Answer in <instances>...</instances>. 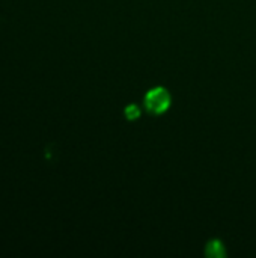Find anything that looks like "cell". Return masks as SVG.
I'll list each match as a JSON object with an SVG mask.
<instances>
[{
  "instance_id": "1",
  "label": "cell",
  "mask_w": 256,
  "mask_h": 258,
  "mask_svg": "<svg viewBox=\"0 0 256 258\" xmlns=\"http://www.w3.org/2000/svg\"><path fill=\"white\" fill-rule=\"evenodd\" d=\"M170 94L167 92V89L158 86V88H152L146 95H145V104L146 109L151 113L160 115L163 112H166L170 107Z\"/></svg>"
},
{
  "instance_id": "2",
  "label": "cell",
  "mask_w": 256,
  "mask_h": 258,
  "mask_svg": "<svg viewBox=\"0 0 256 258\" xmlns=\"http://www.w3.org/2000/svg\"><path fill=\"white\" fill-rule=\"evenodd\" d=\"M205 254L208 257L213 258H222L225 257V246L220 240H211L208 245H207V249H205Z\"/></svg>"
},
{
  "instance_id": "3",
  "label": "cell",
  "mask_w": 256,
  "mask_h": 258,
  "mask_svg": "<svg viewBox=\"0 0 256 258\" xmlns=\"http://www.w3.org/2000/svg\"><path fill=\"white\" fill-rule=\"evenodd\" d=\"M125 116L127 119L133 121V119H137L140 116V109L136 106V104H130L127 109H125Z\"/></svg>"
}]
</instances>
